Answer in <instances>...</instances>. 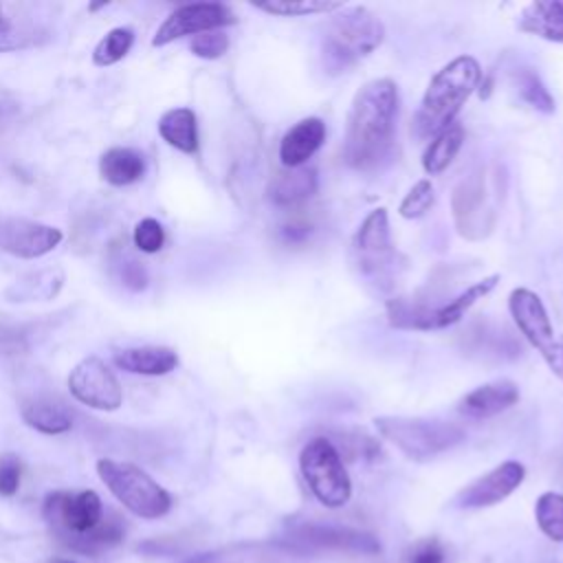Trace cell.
Returning <instances> with one entry per match:
<instances>
[{"instance_id":"24","label":"cell","mask_w":563,"mask_h":563,"mask_svg":"<svg viewBox=\"0 0 563 563\" xmlns=\"http://www.w3.org/2000/svg\"><path fill=\"white\" fill-rule=\"evenodd\" d=\"M22 420L46 435H59L73 429V413L53 398H33L22 405Z\"/></svg>"},{"instance_id":"32","label":"cell","mask_w":563,"mask_h":563,"mask_svg":"<svg viewBox=\"0 0 563 563\" xmlns=\"http://www.w3.org/2000/svg\"><path fill=\"white\" fill-rule=\"evenodd\" d=\"M191 53L196 57H202V59H218L227 53L229 48V35L222 33L220 29L218 31H207V33H200L191 40L189 44Z\"/></svg>"},{"instance_id":"37","label":"cell","mask_w":563,"mask_h":563,"mask_svg":"<svg viewBox=\"0 0 563 563\" xmlns=\"http://www.w3.org/2000/svg\"><path fill=\"white\" fill-rule=\"evenodd\" d=\"M53 563H77V561H70V559H55Z\"/></svg>"},{"instance_id":"16","label":"cell","mask_w":563,"mask_h":563,"mask_svg":"<svg viewBox=\"0 0 563 563\" xmlns=\"http://www.w3.org/2000/svg\"><path fill=\"white\" fill-rule=\"evenodd\" d=\"M526 479V466L517 460H506L488 473L473 479L455 497L460 508H488L512 495Z\"/></svg>"},{"instance_id":"20","label":"cell","mask_w":563,"mask_h":563,"mask_svg":"<svg viewBox=\"0 0 563 563\" xmlns=\"http://www.w3.org/2000/svg\"><path fill=\"white\" fill-rule=\"evenodd\" d=\"M521 33L563 44V2L561 0H537L521 9L517 18Z\"/></svg>"},{"instance_id":"17","label":"cell","mask_w":563,"mask_h":563,"mask_svg":"<svg viewBox=\"0 0 563 563\" xmlns=\"http://www.w3.org/2000/svg\"><path fill=\"white\" fill-rule=\"evenodd\" d=\"M519 385L510 378H497L471 389L457 402V411L471 420H486L508 411L519 402Z\"/></svg>"},{"instance_id":"21","label":"cell","mask_w":563,"mask_h":563,"mask_svg":"<svg viewBox=\"0 0 563 563\" xmlns=\"http://www.w3.org/2000/svg\"><path fill=\"white\" fill-rule=\"evenodd\" d=\"M99 174L114 187H125L143 178L145 158L134 147H110L99 158Z\"/></svg>"},{"instance_id":"13","label":"cell","mask_w":563,"mask_h":563,"mask_svg":"<svg viewBox=\"0 0 563 563\" xmlns=\"http://www.w3.org/2000/svg\"><path fill=\"white\" fill-rule=\"evenodd\" d=\"M235 15L227 4L220 2H191L174 9L152 37V46H167L174 40L187 35H200L207 31H218L222 26L235 24Z\"/></svg>"},{"instance_id":"4","label":"cell","mask_w":563,"mask_h":563,"mask_svg":"<svg viewBox=\"0 0 563 563\" xmlns=\"http://www.w3.org/2000/svg\"><path fill=\"white\" fill-rule=\"evenodd\" d=\"M350 255L356 275L372 292L387 295L396 288L407 260L394 244L385 207H378L363 218L352 238Z\"/></svg>"},{"instance_id":"23","label":"cell","mask_w":563,"mask_h":563,"mask_svg":"<svg viewBox=\"0 0 563 563\" xmlns=\"http://www.w3.org/2000/svg\"><path fill=\"white\" fill-rule=\"evenodd\" d=\"M161 139L183 154L198 152V119L191 108H172L158 119Z\"/></svg>"},{"instance_id":"30","label":"cell","mask_w":563,"mask_h":563,"mask_svg":"<svg viewBox=\"0 0 563 563\" xmlns=\"http://www.w3.org/2000/svg\"><path fill=\"white\" fill-rule=\"evenodd\" d=\"M435 202V189L429 178H420L413 183V187L405 194V198L398 205V213L405 220H418L422 218Z\"/></svg>"},{"instance_id":"11","label":"cell","mask_w":563,"mask_h":563,"mask_svg":"<svg viewBox=\"0 0 563 563\" xmlns=\"http://www.w3.org/2000/svg\"><path fill=\"white\" fill-rule=\"evenodd\" d=\"M284 545L295 552H306V550H336V552H354V554L380 552V541L372 532L350 528V526L319 523V521L295 523L288 530Z\"/></svg>"},{"instance_id":"6","label":"cell","mask_w":563,"mask_h":563,"mask_svg":"<svg viewBox=\"0 0 563 563\" xmlns=\"http://www.w3.org/2000/svg\"><path fill=\"white\" fill-rule=\"evenodd\" d=\"M374 427L383 440L413 462H429L466 440V431L460 424L440 418L376 416Z\"/></svg>"},{"instance_id":"36","label":"cell","mask_w":563,"mask_h":563,"mask_svg":"<svg viewBox=\"0 0 563 563\" xmlns=\"http://www.w3.org/2000/svg\"><path fill=\"white\" fill-rule=\"evenodd\" d=\"M407 563H444L446 550L438 539H420L405 552Z\"/></svg>"},{"instance_id":"18","label":"cell","mask_w":563,"mask_h":563,"mask_svg":"<svg viewBox=\"0 0 563 563\" xmlns=\"http://www.w3.org/2000/svg\"><path fill=\"white\" fill-rule=\"evenodd\" d=\"M325 141V123L319 117H306L290 125L279 141V161L284 167H303Z\"/></svg>"},{"instance_id":"8","label":"cell","mask_w":563,"mask_h":563,"mask_svg":"<svg viewBox=\"0 0 563 563\" xmlns=\"http://www.w3.org/2000/svg\"><path fill=\"white\" fill-rule=\"evenodd\" d=\"M97 475L112 497L141 519H161L172 510V495L132 462L101 457L97 462Z\"/></svg>"},{"instance_id":"19","label":"cell","mask_w":563,"mask_h":563,"mask_svg":"<svg viewBox=\"0 0 563 563\" xmlns=\"http://www.w3.org/2000/svg\"><path fill=\"white\" fill-rule=\"evenodd\" d=\"M114 365L128 374L165 376L178 365V354L165 345L125 347L114 354Z\"/></svg>"},{"instance_id":"1","label":"cell","mask_w":563,"mask_h":563,"mask_svg":"<svg viewBox=\"0 0 563 563\" xmlns=\"http://www.w3.org/2000/svg\"><path fill=\"white\" fill-rule=\"evenodd\" d=\"M398 86L389 77L365 81L347 110L343 134V161L358 172L380 167L396 139Z\"/></svg>"},{"instance_id":"25","label":"cell","mask_w":563,"mask_h":563,"mask_svg":"<svg viewBox=\"0 0 563 563\" xmlns=\"http://www.w3.org/2000/svg\"><path fill=\"white\" fill-rule=\"evenodd\" d=\"M462 143H464V128H462V123H451L440 134H435L429 141V145L424 147V152H422V169L429 176L442 174L453 163L457 152L462 150Z\"/></svg>"},{"instance_id":"34","label":"cell","mask_w":563,"mask_h":563,"mask_svg":"<svg viewBox=\"0 0 563 563\" xmlns=\"http://www.w3.org/2000/svg\"><path fill=\"white\" fill-rule=\"evenodd\" d=\"M187 563H271V552H264L262 545H253L251 552L224 554V552H205Z\"/></svg>"},{"instance_id":"31","label":"cell","mask_w":563,"mask_h":563,"mask_svg":"<svg viewBox=\"0 0 563 563\" xmlns=\"http://www.w3.org/2000/svg\"><path fill=\"white\" fill-rule=\"evenodd\" d=\"M134 246L143 253H158L163 249L165 242V229L158 220L154 218H143L134 224V233H132Z\"/></svg>"},{"instance_id":"9","label":"cell","mask_w":563,"mask_h":563,"mask_svg":"<svg viewBox=\"0 0 563 563\" xmlns=\"http://www.w3.org/2000/svg\"><path fill=\"white\" fill-rule=\"evenodd\" d=\"M299 471L325 508H343L352 497V479L347 475L341 451L325 435L310 438L299 451Z\"/></svg>"},{"instance_id":"10","label":"cell","mask_w":563,"mask_h":563,"mask_svg":"<svg viewBox=\"0 0 563 563\" xmlns=\"http://www.w3.org/2000/svg\"><path fill=\"white\" fill-rule=\"evenodd\" d=\"M508 312L523 339L563 380V334L554 332L541 297L530 288H515L508 295Z\"/></svg>"},{"instance_id":"33","label":"cell","mask_w":563,"mask_h":563,"mask_svg":"<svg viewBox=\"0 0 563 563\" xmlns=\"http://www.w3.org/2000/svg\"><path fill=\"white\" fill-rule=\"evenodd\" d=\"M33 44V31L18 26L15 22H11L2 7H0V53L4 51H18V48H26Z\"/></svg>"},{"instance_id":"7","label":"cell","mask_w":563,"mask_h":563,"mask_svg":"<svg viewBox=\"0 0 563 563\" xmlns=\"http://www.w3.org/2000/svg\"><path fill=\"white\" fill-rule=\"evenodd\" d=\"M499 284V273H493L438 306H429L418 297H391L387 301V321L398 330H442L457 323L479 299Z\"/></svg>"},{"instance_id":"15","label":"cell","mask_w":563,"mask_h":563,"mask_svg":"<svg viewBox=\"0 0 563 563\" xmlns=\"http://www.w3.org/2000/svg\"><path fill=\"white\" fill-rule=\"evenodd\" d=\"M64 233L57 227L42 224L26 218H7L0 216V251L22 257L35 260L59 246Z\"/></svg>"},{"instance_id":"35","label":"cell","mask_w":563,"mask_h":563,"mask_svg":"<svg viewBox=\"0 0 563 563\" xmlns=\"http://www.w3.org/2000/svg\"><path fill=\"white\" fill-rule=\"evenodd\" d=\"M22 482V462L15 453L0 455V497H13Z\"/></svg>"},{"instance_id":"12","label":"cell","mask_w":563,"mask_h":563,"mask_svg":"<svg viewBox=\"0 0 563 563\" xmlns=\"http://www.w3.org/2000/svg\"><path fill=\"white\" fill-rule=\"evenodd\" d=\"M68 391L77 402L99 411H114L123 402L114 372L99 356H86L70 369Z\"/></svg>"},{"instance_id":"3","label":"cell","mask_w":563,"mask_h":563,"mask_svg":"<svg viewBox=\"0 0 563 563\" xmlns=\"http://www.w3.org/2000/svg\"><path fill=\"white\" fill-rule=\"evenodd\" d=\"M482 81V66L473 55H457L444 64L429 81L420 108L413 117V134L433 139L444 128L455 123L462 106Z\"/></svg>"},{"instance_id":"28","label":"cell","mask_w":563,"mask_h":563,"mask_svg":"<svg viewBox=\"0 0 563 563\" xmlns=\"http://www.w3.org/2000/svg\"><path fill=\"white\" fill-rule=\"evenodd\" d=\"M534 519L539 530L556 543H563V493L545 490L534 504Z\"/></svg>"},{"instance_id":"27","label":"cell","mask_w":563,"mask_h":563,"mask_svg":"<svg viewBox=\"0 0 563 563\" xmlns=\"http://www.w3.org/2000/svg\"><path fill=\"white\" fill-rule=\"evenodd\" d=\"M253 7L279 18H306V15H328V13L341 11L345 4L330 2V0H268V2H257Z\"/></svg>"},{"instance_id":"14","label":"cell","mask_w":563,"mask_h":563,"mask_svg":"<svg viewBox=\"0 0 563 563\" xmlns=\"http://www.w3.org/2000/svg\"><path fill=\"white\" fill-rule=\"evenodd\" d=\"M451 205L460 235L468 240H479L488 235V231L493 229L495 211L486 194V180L482 169L460 180V185L453 189Z\"/></svg>"},{"instance_id":"22","label":"cell","mask_w":563,"mask_h":563,"mask_svg":"<svg viewBox=\"0 0 563 563\" xmlns=\"http://www.w3.org/2000/svg\"><path fill=\"white\" fill-rule=\"evenodd\" d=\"M268 191L277 207L299 205L317 191V172L312 167H284Z\"/></svg>"},{"instance_id":"26","label":"cell","mask_w":563,"mask_h":563,"mask_svg":"<svg viewBox=\"0 0 563 563\" xmlns=\"http://www.w3.org/2000/svg\"><path fill=\"white\" fill-rule=\"evenodd\" d=\"M510 86L517 92V97L530 106L537 112L543 114H552L554 112V97L550 95V90L545 88V84L541 81L539 73L530 66H517L510 70Z\"/></svg>"},{"instance_id":"29","label":"cell","mask_w":563,"mask_h":563,"mask_svg":"<svg viewBox=\"0 0 563 563\" xmlns=\"http://www.w3.org/2000/svg\"><path fill=\"white\" fill-rule=\"evenodd\" d=\"M134 44V31L130 26H114L110 29L92 51L95 66H112L121 62Z\"/></svg>"},{"instance_id":"5","label":"cell","mask_w":563,"mask_h":563,"mask_svg":"<svg viewBox=\"0 0 563 563\" xmlns=\"http://www.w3.org/2000/svg\"><path fill=\"white\" fill-rule=\"evenodd\" d=\"M385 40V26L367 7H343L330 18L321 40L325 73L339 75L374 53Z\"/></svg>"},{"instance_id":"2","label":"cell","mask_w":563,"mask_h":563,"mask_svg":"<svg viewBox=\"0 0 563 563\" xmlns=\"http://www.w3.org/2000/svg\"><path fill=\"white\" fill-rule=\"evenodd\" d=\"M42 517L51 534L68 550L97 556L114 548L123 534V519L103 508L95 490H53L44 497Z\"/></svg>"}]
</instances>
